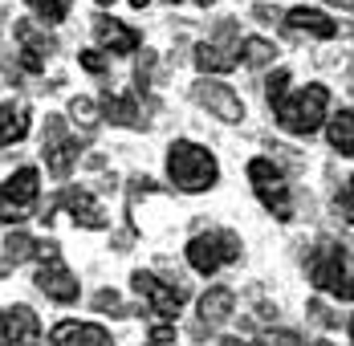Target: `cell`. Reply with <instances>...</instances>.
Returning a JSON list of instances; mask_svg holds the SVG:
<instances>
[{
  "instance_id": "1",
  "label": "cell",
  "mask_w": 354,
  "mask_h": 346,
  "mask_svg": "<svg viewBox=\"0 0 354 346\" xmlns=\"http://www.w3.org/2000/svg\"><path fill=\"white\" fill-rule=\"evenodd\" d=\"M277 127L285 135H297V138H310L318 135L330 118V86L322 82H306V86H289L285 98L277 106H269Z\"/></svg>"
},
{
  "instance_id": "2",
  "label": "cell",
  "mask_w": 354,
  "mask_h": 346,
  "mask_svg": "<svg viewBox=\"0 0 354 346\" xmlns=\"http://www.w3.org/2000/svg\"><path fill=\"white\" fill-rule=\"evenodd\" d=\"M163 167H167V179L171 188L187 192V196H200V192H212L220 183V159L204 143L196 138H176L163 155Z\"/></svg>"
},
{
  "instance_id": "3",
  "label": "cell",
  "mask_w": 354,
  "mask_h": 346,
  "mask_svg": "<svg viewBox=\"0 0 354 346\" xmlns=\"http://www.w3.org/2000/svg\"><path fill=\"white\" fill-rule=\"evenodd\" d=\"M306 277L318 293H330L338 302H351L354 293V261H351V244H338V241H322L310 261H306Z\"/></svg>"
},
{
  "instance_id": "4",
  "label": "cell",
  "mask_w": 354,
  "mask_h": 346,
  "mask_svg": "<svg viewBox=\"0 0 354 346\" xmlns=\"http://www.w3.org/2000/svg\"><path fill=\"white\" fill-rule=\"evenodd\" d=\"M245 175H248L252 196L261 200V208H265L273 220L289 224V220H293V188H289V179H285L281 167H277L269 155H252Z\"/></svg>"
},
{
  "instance_id": "5",
  "label": "cell",
  "mask_w": 354,
  "mask_h": 346,
  "mask_svg": "<svg viewBox=\"0 0 354 346\" xmlns=\"http://www.w3.org/2000/svg\"><path fill=\"white\" fill-rule=\"evenodd\" d=\"M183 257H187L192 273L216 277L224 265H236V261L245 257V244H241V237H236L232 228H208V233H196V237L187 241Z\"/></svg>"
},
{
  "instance_id": "6",
  "label": "cell",
  "mask_w": 354,
  "mask_h": 346,
  "mask_svg": "<svg viewBox=\"0 0 354 346\" xmlns=\"http://www.w3.org/2000/svg\"><path fill=\"white\" fill-rule=\"evenodd\" d=\"M33 285L57 306H73L82 298V281L73 277V269L66 265L57 241H41L37 244V273H33Z\"/></svg>"
},
{
  "instance_id": "7",
  "label": "cell",
  "mask_w": 354,
  "mask_h": 346,
  "mask_svg": "<svg viewBox=\"0 0 354 346\" xmlns=\"http://www.w3.org/2000/svg\"><path fill=\"white\" fill-rule=\"evenodd\" d=\"M37 200H41V172L33 163L17 167L8 179H0V224H25L37 212Z\"/></svg>"
},
{
  "instance_id": "8",
  "label": "cell",
  "mask_w": 354,
  "mask_h": 346,
  "mask_svg": "<svg viewBox=\"0 0 354 346\" xmlns=\"http://www.w3.org/2000/svg\"><path fill=\"white\" fill-rule=\"evenodd\" d=\"M131 289L142 298V306L151 310L155 322H176V313L183 310V302H187V281H163L159 273H151V269H135L131 273Z\"/></svg>"
},
{
  "instance_id": "9",
  "label": "cell",
  "mask_w": 354,
  "mask_h": 346,
  "mask_svg": "<svg viewBox=\"0 0 354 346\" xmlns=\"http://www.w3.org/2000/svg\"><path fill=\"white\" fill-rule=\"evenodd\" d=\"M41 155H45V167L49 175L66 179L77 167V155H82V143L70 135V122L62 114H49L45 118V131H41Z\"/></svg>"
},
{
  "instance_id": "10",
  "label": "cell",
  "mask_w": 354,
  "mask_h": 346,
  "mask_svg": "<svg viewBox=\"0 0 354 346\" xmlns=\"http://www.w3.org/2000/svg\"><path fill=\"white\" fill-rule=\"evenodd\" d=\"M12 37H17V62H21L25 73H41L45 62L57 53V37L49 33L41 21H33V17H21L12 25Z\"/></svg>"
},
{
  "instance_id": "11",
  "label": "cell",
  "mask_w": 354,
  "mask_h": 346,
  "mask_svg": "<svg viewBox=\"0 0 354 346\" xmlns=\"http://www.w3.org/2000/svg\"><path fill=\"white\" fill-rule=\"evenodd\" d=\"M192 98L204 106L212 118L228 122V127L245 122V98H241V94H236L228 82H220V78H196V86H192Z\"/></svg>"
},
{
  "instance_id": "12",
  "label": "cell",
  "mask_w": 354,
  "mask_h": 346,
  "mask_svg": "<svg viewBox=\"0 0 354 346\" xmlns=\"http://www.w3.org/2000/svg\"><path fill=\"white\" fill-rule=\"evenodd\" d=\"M285 21V33H293L297 41H334L338 37V21L330 12H322L314 4H293L281 12Z\"/></svg>"
},
{
  "instance_id": "13",
  "label": "cell",
  "mask_w": 354,
  "mask_h": 346,
  "mask_svg": "<svg viewBox=\"0 0 354 346\" xmlns=\"http://www.w3.org/2000/svg\"><path fill=\"white\" fill-rule=\"evenodd\" d=\"M90 33L98 41V49L106 53V57H127V53H135L142 45V33L135 25H127V21H118V17H94V25H90Z\"/></svg>"
},
{
  "instance_id": "14",
  "label": "cell",
  "mask_w": 354,
  "mask_h": 346,
  "mask_svg": "<svg viewBox=\"0 0 354 346\" xmlns=\"http://www.w3.org/2000/svg\"><path fill=\"white\" fill-rule=\"evenodd\" d=\"M0 346H41V318L33 306L17 302L0 310Z\"/></svg>"
},
{
  "instance_id": "15",
  "label": "cell",
  "mask_w": 354,
  "mask_h": 346,
  "mask_svg": "<svg viewBox=\"0 0 354 346\" xmlns=\"http://www.w3.org/2000/svg\"><path fill=\"white\" fill-rule=\"evenodd\" d=\"M57 204H62V208L73 216V224H77V228H90V233L110 228L106 208L98 204V196H94L90 188H66V192L57 196Z\"/></svg>"
},
{
  "instance_id": "16",
  "label": "cell",
  "mask_w": 354,
  "mask_h": 346,
  "mask_svg": "<svg viewBox=\"0 0 354 346\" xmlns=\"http://www.w3.org/2000/svg\"><path fill=\"white\" fill-rule=\"evenodd\" d=\"M49 346H114L106 326L98 322H77V318H66L49 330Z\"/></svg>"
},
{
  "instance_id": "17",
  "label": "cell",
  "mask_w": 354,
  "mask_h": 346,
  "mask_svg": "<svg viewBox=\"0 0 354 346\" xmlns=\"http://www.w3.org/2000/svg\"><path fill=\"white\" fill-rule=\"evenodd\" d=\"M102 118H106L110 127H151V118H147V110H142V94H102Z\"/></svg>"
},
{
  "instance_id": "18",
  "label": "cell",
  "mask_w": 354,
  "mask_h": 346,
  "mask_svg": "<svg viewBox=\"0 0 354 346\" xmlns=\"http://www.w3.org/2000/svg\"><path fill=\"white\" fill-rule=\"evenodd\" d=\"M192 62H196V69H200V78H224V73L236 69V49H232V45H220V41L208 37V41L196 45Z\"/></svg>"
},
{
  "instance_id": "19",
  "label": "cell",
  "mask_w": 354,
  "mask_h": 346,
  "mask_svg": "<svg viewBox=\"0 0 354 346\" xmlns=\"http://www.w3.org/2000/svg\"><path fill=\"white\" fill-rule=\"evenodd\" d=\"M196 310H200V326H208V330H212V326H224V322L236 313V293H232L228 285H212V289L200 298Z\"/></svg>"
},
{
  "instance_id": "20",
  "label": "cell",
  "mask_w": 354,
  "mask_h": 346,
  "mask_svg": "<svg viewBox=\"0 0 354 346\" xmlns=\"http://www.w3.org/2000/svg\"><path fill=\"white\" fill-rule=\"evenodd\" d=\"M33 127V114L25 102H0V147H12L29 135Z\"/></svg>"
},
{
  "instance_id": "21",
  "label": "cell",
  "mask_w": 354,
  "mask_h": 346,
  "mask_svg": "<svg viewBox=\"0 0 354 346\" xmlns=\"http://www.w3.org/2000/svg\"><path fill=\"white\" fill-rule=\"evenodd\" d=\"M277 45L269 37H241L236 41V66H248V69H273L277 62Z\"/></svg>"
},
{
  "instance_id": "22",
  "label": "cell",
  "mask_w": 354,
  "mask_h": 346,
  "mask_svg": "<svg viewBox=\"0 0 354 346\" xmlns=\"http://www.w3.org/2000/svg\"><path fill=\"white\" fill-rule=\"evenodd\" d=\"M37 237H29V233H8L4 237V244H0V273H8V269H17V265H25V261H33L37 257Z\"/></svg>"
},
{
  "instance_id": "23",
  "label": "cell",
  "mask_w": 354,
  "mask_h": 346,
  "mask_svg": "<svg viewBox=\"0 0 354 346\" xmlns=\"http://www.w3.org/2000/svg\"><path fill=\"white\" fill-rule=\"evenodd\" d=\"M326 138H330V147H334L342 159L354 155V110L351 106H342L334 118H326Z\"/></svg>"
},
{
  "instance_id": "24",
  "label": "cell",
  "mask_w": 354,
  "mask_h": 346,
  "mask_svg": "<svg viewBox=\"0 0 354 346\" xmlns=\"http://www.w3.org/2000/svg\"><path fill=\"white\" fill-rule=\"evenodd\" d=\"M25 8L33 12V21H41L45 29H53V25H62L70 17L73 0H25Z\"/></svg>"
},
{
  "instance_id": "25",
  "label": "cell",
  "mask_w": 354,
  "mask_h": 346,
  "mask_svg": "<svg viewBox=\"0 0 354 346\" xmlns=\"http://www.w3.org/2000/svg\"><path fill=\"white\" fill-rule=\"evenodd\" d=\"M70 118H73V127H82L86 135H94L102 114H98V102H94V98H73L70 102Z\"/></svg>"
},
{
  "instance_id": "26",
  "label": "cell",
  "mask_w": 354,
  "mask_h": 346,
  "mask_svg": "<svg viewBox=\"0 0 354 346\" xmlns=\"http://www.w3.org/2000/svg\"><path fill=\"white\" fill-rule=\"evenodd\" d=\"M289 86H293V73H289L285 66H277L269 78H265V102L277 106V102L285 98V90H289Z\"/></svg>"
},
{
  "instance_id": "27",
  "label": "cell",
  "mask_w": 354,
  "mask_h": 346,
  "mask_svg": "<svg viewBox=\"0 0 354 346\" xmlns=\"http://www.w3.org/2000/svg\"><path fill=\"white\" fill-rule=\"evenodd\" d=\"M94 313H110V318H127V306H122V298L114 293V289H98L94 293Z\"/></svg>"
},
{
  "instance_id": "28",
  "label": "cell",
  "mask_w": 354,
  "mask_h": 346,
  "mask_svg": "<svg viewBox=\"0 0 354 346\" xmlns=\"http://www.w3.org/2000/svg\"><path fill=\"white\" fill-rule=\"evenodd\" d=\"M257 346H306V343H301L297 330H261Z\"/></svg>"
},
{
  "instance_id": "29",
  "label": "cell",
  "mask_w": 354,
  "mask_h": 346,
  "mask_svg": "<svg viewBox=\"0 0 354 346\" xmlns=\"http://www.w3.org/2000/svg\"><path fill=\"white\" fill-rule=\"evenodd\" d=\"M77 66L98 78V73H106V69H110V57L102 53V49H82V53H77Z\"/></svg>"
},
{
  "instance_id": "30",
  "label": "cell",
  "mask_w": 354,
  "mask_h": 346,
  "mask_svg": "<svg viewBox=\"0 0 354 346\" xmlns=\"http://www.w3.org/2000/svg\"><path fill=\"white\" fill-rule=\"evenodd\" d=\"M147 346H176V326H171V322H151Z\"/></svg>"
},
{
  "instance_id": "31",
  "label": "cell",
  "mask_w": 354,
  "mask_h": 346,
  "mask_svg": "<svg viewBox=\"0 0 354 346\" xmlns=\"http://www.w3.org/2000/svg\"><path fill=\"white\" fill-rule=\"evenodd\" d=\"M151 78H155V53L151 49H142V57H139V66H135V94H142L147 86H151Z\"/></svg>"
},
{
  "instance_id": "32",
  "label": "cell",
  "mask_w": 354,
  "mask_h": 346,
  "mask_svg": "<svg viewBox=\"0 0 354 346\" xmlns=\"http://www.w3.org/2000/svg\"><path fill=\"white\" fill-rule=\"evenodd\" d=\"M310 318L326 326V330H334V326H342V313H334L330 306H322V302H310Z\"/></svg>"
},
{
  "instance_id": "33",
  "label": "cell",
  "mask_w": 354,
  "mask_h": 346,
  "mask_svg": "<svg viewBox=\"0 0 354 346\" xmlns=\"http://www.w3.org/2000/svg\"><path fill=\"white\" fill-rule=\"evenodd\" d=\"M252 17H257L261 25H273V21L281 17V8H273V4H252Z\"/></svg>"
},
{
  "instance_id": "34",
  "label": "cell",
  "mask_w": 354,
  "mask_h": 346,
  "mask_svg": "<svg viewBox=\"0 0 354 346\" xmlns=\"http://www.w3.org/2000/svg\"><path fill=\"white\" fill-rule=\"evenodd\" d=\"M334 208H342V220L351 224V183H342V192L334 196Z\"/></svg>"
},
{
  "instance_id": "35",
  "label": "cell",
  "mask_w": 354,
  "mask_h": 346,
  "mask_svg": "<svg viewBox=\"0 0 354 346\" xmlns=\"http://www.w3.org/2000/svg\"><path fill=\"white\" fill-rule=\"evenodd\" d=\"M220 346H252V343H245V338H236V334H228V338H220Z\"/></svg>"
},
{
  "instance_id": "36",
  "label": "cell",
  "mask_w": 354,
  "mask_h": 346,
  "mask_svg": "<svg viewBox=\"0 0 354 346\" xmlns=\"http://www.w3.org/2000/svg\"><path fill=\"white\" fill-rule=\"evenodd\" d=\"M171 4H200V8H212L216 0H171Z\"/></svg>"
},
{
  "instance_id": "37",
  "label": "cell",
  "mask_w": 354,
  "mask_h": 346,
  "mask_svg": "<svg viewBox=\"0 0 354 346\" xmlns=\"http://www.w3.org/2000/svg\"><path fill=\"white\" fill-rule=\"evenodd\" d=\"M334 4H342V12H351V4H354V0H334Z\"/></svg>"
},
{
  "instance_id": "38",
  "label": "cell",
  "mask_w": 354,
  "mask_h": 346,
  "mask_svg": "<svg viewBox=\"0 0 354 346\" xmlns=\"http://www.w3.org/2000/svg\"><path fill=\"white\" fill-rule=\"evenodd\" d=\"M310 346H338V343H330V338H318V343H310Z\"/></svg>"
},
{
  "instance_id": "39",
  "label": "cell",
  "mask_w": 354,
  "mask_h": 346,
  "mask_svg": "<svg viewBox=\"0 0 354 346\" xmlns=\"http://www.w3.org/2000/svg\"><path fill=\"white\" fill-rule=\"evenodd\" d=\"M131 4H135V8H147V4H151V0H131Z\"/></svg>"
},
{
  "instance_id": "40",
  "label": "cell",
  "mask_w": 354,
  "mask_h": 346,
  "mask_svg": "<svg viewBox=\"0 0 354 346\" xmlns=\"http://www.w3.org/2000/svg\"><path fill=\"white\" fill-rule=\"evenodd\" d=\"M94 4H102V8H106V4H114V0H94Z\"/></svg>"
}]
</instances>
